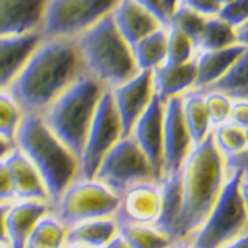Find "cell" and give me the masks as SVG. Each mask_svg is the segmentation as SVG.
Returning a JSON list of instances; mask_svg holds the SVG:
<instances>
[{"instance_id":"1","label":"cell","mask_w":248,"mask_h":248,"mask_svg":"<svg viewBox=\"0 0 248 248\" xmlns=\"http://www.w3.org/2000/svg\"><path fill=\"white\" fill-rule=\"evenodd\" d=\"M79 53L70 42H42L10 85L23 114H40L78 78Z\"/></svg>"},{"instance_id":"2","label":"cell","mask_w":248,"mask_h":248,"mask_svg":"<svg viewBox=\"0 0 248 248\" xmlns=\"http://www.w3.org/2000/svg\"><path fill=\"white\" fill-rule=\"evenodd\" d=\"M227 179L223 155L212 134L192 146L182 166V203L177 222V242L189 238L207 218Z\"/></svg>"},{"instance_id":"3","label":"cell","mask_w":248,"mask_h":248,"mask_svg":"<svg viewBox=\"0 0 248 248\" xmlns=\"http://www.w3.org/2000/svg\"><path fill=\"white\" fill-rule=\"evenodd\" d=\"M14 142L38 170L51 207L78 177V157L48 129L40 114H23Z\"/></svg>"},{"instance_id":"4","label":"cell","mask_w":248,"mask_h":248,"mask_svg":"<svg viewBox=\"0 0 248 248\" xmlns=\"http://www.w3.org/2000/svg\"><path fill=\"white\" fill-rule=\"evenodd\" d=\"M103 93V83L93 75L78 77L42 114L48 129L77 155L78 162Z\"/></svg>"},{"instance_id":"5","label":"cell","mask_w":248,"mask_h":248,"mask_svg":"<svg viewBox=\"0 0 248 248\" xmlns=\"http://www.w3.org/2000/svg\"><path fill=\"white\" fill-rule=\"evenodd\" d=\"M78 53L93 77L111 88L127 81L139 71L133 50L116 29L111 14L83 31Z\"/></svg>"},{"instance_id":"6","label":"cell","mask_w":248,"mask_h":248,"mask_svg":"<svg viewBox=\"0 0 248 248\" xmlns=\"http://www.w3.org/2000/svg\"><path fill=\"white\" fill-rule=\"evenodd\" d=\"M247 230V170L227 175L217 201L187 243L192 248H220Z\"/></svg>"},{"instance_id":"7","label":"cell","mask_w":248,"mask_h":248,"mask_svg":"<svg viewBox=\"0 0 248 248\" xmlns=\"http://www.w3.org/2000/svg\"><path fill=\"white\" fill-rule=\"evenodd\" d=\"M119 207V195L96 179L77 177L60 199L50 207V212L66 229L94 218L113 217Z\"/></svg>"},{"instance_id":"8","label":"cell","mask_w":248,"mask_h":248,"mask_svg":"<svg viewBox=\"0 0 248 248\" xmlns=\"http://www.w3.org/2000/svg\"><path fill=\"white\" fill-rule=\"evenodd\" d=\"M94 179L118 195L136 184L157 182L153 167L133 136H124L108 151L96 169Z\"/></svg>"},{"instance_id":"9","label":"cell","mask_w":248,"mask_h":248,"mask_svg":"<svg viewBox=\"0 0 248 248\" xmlns=\"http://www.w3.org/2000/svg\"><path fill=\"white\" fill-rule=\"evenodd\" d=\"M123 138V126L116 111L113 96L109 90H105L96 106L93 121L88 129L86 141L79 155V174L81 179H94L99 162L108 151Z\"/></svg>"},{"instance_id":"10","label":"cell","mask_w":248,"mask_h":248,"mask_svg":"<svg viewBox=\"0 0 248 248\" xmlns=\"http://www.w3.org/2000/svg\"><path fill=\"white\" fill-rule=\"evenodd\" d=\"M119 0H48L43 23L51 37L78 35L109 15Z\"/></svg>"},{"instance_id":"11","label":"cell","mask_w":248,"mask_h":248,"mask_svg":"<svg viewBox=\"0 0 248 248\" xmlns=\"http://www.w3.org/2000/svg\"><path fill=\"white\" fill-rule=\"evenodd\" d=\"M192 149L189 131L184 123L182 101L170 98L164 103V134H162V179L179 174Z\"/></svg>"},{"instance_id":"12","label":"cell","mask_w":248,"mask_h":248,"mask_svg":"<svg viewBox=\"0 0 248 248\" xmlns=\"http://www.w3.org/2000/svg\"><path fill=\"white\" fill-rule=\"evenodd\" d=\"M109 91L123 126V138L129 136L136 121L144 113L154 96L153 71H138L133 78L114 86Z\"/></svg>"},{"instance_id":"13","label":"cell","mask_w":248,"mask_h":248,"mask_svg":"<svg viewBox=\"0 0 248 248\" xmlns=\"http://www.w3.org/2000/svg\"><path fill=\"white\" fill-rule=\"evenodd\" d=\"M162 134L164 101L154 94L144 113L136 121L129 136H133L134 141L138 142V146L147 157L157 182H161L162 179Z\"/></svg>"},{"instance_id":"14","label":"cell","mask_w":248,"mask_h":248,"mask_svg":"<svg viewBox=\"0 0 248 248\" xmlns=\"http://www.w3.org/2000/svg\"><path fill=\"white\" fill-rule=\"evenodd\" d=\"M161 214V186L141 182L119 195V207L113 218L118 223H155Z\"/></svg>"},{"instance_id":"15","label":"cell","mask_w":248,"mask_h":248,"mask_svg":"<svg viewBox=\"0 0 248 248\" xmlns=\"http://www.w3.org/2000/svg\"><path fill=\"white\" fill-rule=\"evenodd\" d=\"M48 0H0V37L33 31L43 22Z\"/></svg>"},{"instance_id":"16","label":"cell","mask_w":248,"mask_h":248,"mask_svg":"<svg viewBox=\"0 0 248 248\" xmlns=\"http://www.w3.org/2000/svg\"><path fill=\"white\" fill-rule=\"evenodd\" d=\"M3 161L9 170L15 197L20 201H40L50 203L48 192L38 170L18 147H14Z\"/></svg>"},{"instance_id":"17","label":"cell","mask_w":248,"mask_h":248,"mask_svg":"<svg viewBox=\"0 0 248 248\" xmlns=\"http://www.w3.org/2000/svg\"><path fill=\"white\" fill-rule=\"evenodd\" d=\"M111 17L116 29L129 46L136 45L139 40L162 27V23L136 0H119L111 12Z\"/></svg>"},{"instance_id":"18","label":"cell","mask_w":248,"mask_h":248,"mask_svg":"<svg viewBox=\"0 0 248 248\" xmlns=\"http://www.w3.org/2000/svg\"><path fill=\"white\" fill-rule=\"evenodd\" d=\"M40 43L42 37L35 31L15 37H0V90L14 83Z\"/></svg>"},{"instance_id":"19","label":"cell","mask_w":248,"mask_h":248,"mask_svg":"<svg viewBox=\"0 0 248 248\" xmlns=\"http://www.w3.org/2000/svg\"><path fill=\"white\" fill-rule=\"evenodd\" d=\"M50 212V203L40 201H20L10 203L5 215V232L9 248H25L33 225Z\"/></svg>"},{"instance_id":"20","label":"cell","mask_w":248,"mask_h":248,"mask_svg":"<svg viewBox=\"0 0 248 248\" xmlns=\"http://www.w3.org/2000/svg\"><path fill=\"white\" fill-rule=\"evenodd\" d=\"M195 77H197V71H195L194 60L179 63V65L164 63L153 70L154 94L164 103L170 98H179L189 88L195 86Z\"/></svg>"},{"instance_id":"21","label":"cell","mask_w":248,"mask_h":248,"mask_svg":"<svg viewBox=\"0 0 248 248\" xmlns=\"http://www.w3.org/2000/svg\"><path fill=\"white\" fill-rule=\"evenodd\" d=\"M247 53V46L235 43V45L218 48V50H205L199 55L195 62V88H207L214 85L217 79L233 65L242 55Z\"/></svg>"},{"instance_id":"22","label":"cell","mask_w":248,"mask_h":248,"mask_svg":"<svg viewBox=\"0 0 248 248\" xmlns=\"http://www.w3.org/2000/svg\"><path fill=\"white\" fill-rule=\"evenodd\" d=\"M118 235V223L113 217L94 218L66 229V245L103 248Z\"/></svg>"},{"instance_id":"23","label":"cell","mask_w":248,"mask_h":248,"mask_svg":"<svg viewBox=\"0 0 248 248\" xmlns=\"http://www.w3.org/2000/svg\"><path fill=\"white\" fill-rule=\"evenodd\" d=\"M181 101L184 123H186V127L189 131L192 146H197L210 134L212 129L205 99L201 93H189L186 96H181Z\"/></svg>"},{"instance_id":"24","label":"cell","mask_w":248,"mask_h":248,"mask_svg":"<svg viewBox=\"0 0 248 248\" xmlns=\"http://www.w3.org/2000/svg\"><path fill=\"white\" fill-rule=\"evenodd\" d=\"M133 57L136 62L138 70L153 71L157 66L166 63V53H167V30L162 27L154 30L147 37L139 40L136 45L131 46Z\"/></svg>"},{"instance_id":"25","label":"cell","mask_w":248,"mask_h":248,"mask_svg":"<svg viewBox=\"0 0 248 248\" xmlns=\"http://www.w3.org/2000/svg\"><path fill=\"white\" fill-rule=\"evenodd\" d=\"M118 235L131 248H169L174 243L154 223H119Z\"/></svg>"},{"instance_id":"26","label":"cell","mask_w":248,"mask_h":248,"mask_svg":"<svg viewBox=\"0 0 248 248\" xmlns=\"http://www.w3.org/2000/svg\"><path fill=\"white\" fill-rule=\"evenodd\" d=\"M66 227L51 212L43 215L31 229L25 248H65Z\"/></svg>"},{"instance_id":"27","label":"cell","mask_w":248,"mask_h":248,"mask_svg":"<svg viewBox=\"0 0 248 248\" xmlns=\"http://www.w3.org/2000/svg\"><path fill=\"white\" fill-rule=\"evenodd\" d=\"M247 68H248V57L245 53L209 88H212V91H215V93H222L229 96L232 101H247V93H248Z\"/></svg>"},{"instance_id":"28","label":"cell","mask_w":248,"mask_h":248,"mask_svg":"<svg viewBox=\"0 0 248 248\" xmlns=\"http://www.w3.org/2000/svg\"><path fill=\"white\" fill-rule=\"evenodd\" d=\"M235 29L225 23L218 17H209L205 20L201 38L197 40V45L202 51L205 50H218L230 45H235Z\"/></svg>"},{"instance_id":"29","label":"cell","mask_w":248,"mask_h":248,"mask_svg":"<svg viewBox=\"0 0 248 248\" xmlns=\"http://www.w3.org/2000/svg\"><path fill=\"white\" fill-rule=\"evenodd\" d=\"M212 134V141L222 155H232L247 151V129L238 127L232 123H223L215 126Z\"/></svg>"},{"instance_id":"30","label":"cell","mask_w":248,"mask_h":248,"mask_svg":"<svg viewBox=\"0 0 248 248\" xmlns=\"http://www.w3.org/2000/svg\"><path fill=\"white\" fill-rule=\"evenodd\" d=\"M205 17H202L201 14L194 12L189 7L179 3L175 7V10L169 15V25L172 29H177L179 31H182L184 35H187L192 42L197 45V40L201 38L203 25H205Z\"/></svg>"},{"instance_id":"31","label":"cell","mask_w":248,"mask_h":248,"mask_svg":"<svg viewBox=\"0 0 248 248\" xmlns=\"http://www.w3.org/2000/svg\"><path fill=\"white\" fill-rule=\"evenodd\" d=\"M22 118L23 113L15 103V99L10 94L0 91V136L14 142Z\"/></svg>"},{"instance_id":"32","label":"cell","mask_w":248,"mask_h":248,"mask_svg":"<svg viewBox=\"0 0 248 248\" xmlns=\"http://www.w3.org/2000/svg\"><path fill=\"white\" fill-rule=\"evenodd\" d=\"M195 43L184 35L177 29L167 30V53H166V63L169 65H179V63H187L192 60L194 55Z\"/></svg>"},{"instance_id":"33","label":"cell","mask_w":248,"mask_h":248,"mask_svg":"<svg viewBox=\"0 0 248 248\" xmlns=\"http://www.w3.org/2000/svg\"><path fill=\"white\" fill-rule=\"evenodd\" d=\"M207 106V113H209V119L212 126H220V124L229 121L230 109H232V99L229 96L222 93H215L212 91L207 96H203Z\"/></svg>"},{"instance_id":"34","label":"cell","mask_w":248,"mask_h":248,"mask_svg":"<svg viewBox=\"0 0 248 248\" xmlns=\"http://www.w3.org/2000/svg\"><path fill=\"white\" fill-rule=\"evenodd\" d=\"M248 15V0H230L220 7L217 17L229 23L230 27H238L247 22Z\"/></svg>"},{"instance_id":"35","label":"cell","mask_w":248,"mask_h":248,"mask_svg":"<svg viewBox=\"0 0 248 248\" xmlns=\"http://www.w3.org/2000/svg\"><path fill=\"white\" fill-rule=\"evenodd\" d=\"M182 5L189 7V9L201 14L205 18L217 17L220 7H222L217 0H182Z\"/></svg>"},{"instance_id":"36","label":"cell","mask_w":248,"mask_h":248,"mask_svg":"<svg viewBox=\"0 0 248 248\" xmlns=\"http://www.w3.org/2000/svg\"><path fill=\"white\" fill-rule=\"evenodd\" d=\"M14 199L15 195H14V189H12L9 170H7L5 161L0 159V203L12 202Z\"/></svg>"},{"instance_id":"37","label":"cell","mask_w":248,"mask_h":248,"mask_svg":"<svg viewBox=\"0 0 248 248\" xmlns=\"http://www.w3.org/2000/svg\"><path fill=\"white\" fill-rule=\"evenodd\" d=\"M229 123L247 129V126H248V105H247V101H233L232 103Z\"/></svg>"},{"instance_id":"38","label":"cell","mask_w":248,"mask_h":248,"mask_svg":"<svg viewBox=\"0 0 248 248\" xmlns=\"http://www.w3.org/2000/svg\"><path fill=\"white\" fill-rule=\"evenodd\" d=\"M136 2L141 3L142 7H146V9L149 10L151 14H153L154 17L159 20V22L162 23V25H166V23H167V15H166V12H164V9H162L161 0H136Z\"/></svg>"},{"instance_id":"39","label":"cell","mask_w":248,"mask_h":248,"mask_svg":"<svg viewBox=\"0 0 248 248\" xmlns=\"http://www.w3.org/2000/svg\"><path fill=\"white\" fill-rule=\"evenodd\" d=\"M12 202L0 203V245L9 247V238H7V232H5V215L9 210Z\"/></svg>"},{"instance_id":"40","label":"cell","mask_w":248,"mask_h":248,"mask_svg":"<svg viewBox=\"0 0 248 248\" xmlns=\"http://www.w3.org/2000/svg\"><path fill=\"white\" fill-rule=\"evenodd\" d=\"M15 147V144L12 141H7L5 138H2L0 136V159H5L7 155H9V153L12 149Z\"/></svg>"},{"instance_id":"41","label":"cell","mask_w":248,"mask_h":248,"mask_svg":"<svg viewBox=\"0 0 248 248\" xmlns=\"http://www.w3.org/2000/svg\"><path fill=\"white\" fill-rule=\"evenodd\" d=\"M220 248H248L247 247V233L240 235V237L232 240V242H229V243H225V245L220 247Z\"/></svg>"},{"instance_id":"42","label":"cell","mask_w":248,"mask_h":248,"mask_svg":"<svg viewBox=\"0 0 248 248\" xmlns=\"http://www.w3.org/2000/svg\"><path fill=\"white\" fill-rule=\"evenodd\" d=\"M161 3H162L164 12H166V15H167V22H169V15L175 10V7L179 5V0H161Z\"/></svg>"},{"instance_id":"43","label":"cell","mask_w":248,"mask_h":248,"mask_svg":"<svg viewBox=\"0 0 248 248\" xmlns=\"http://www.w3.org/2000/svg\"><path fill=\"white\" fill-rule=\"evenodd\" d=\"M103 248H131L129 245H127L126 242H124V240L119 237V235H116V237L111 240L109 243H108V245H105Z\"/></svg>"},{"instance_id":"44","label":"cell","mask_w":248,"mask_h":248,"mask_svg":"<svg viewBox=\"0 0 248 248\" xmlns=\"http://www.w3.org/2000/svg\"><path fill=\"white\" fill-rule=\"evenodd\" d=\"M169 248H192L189 243L187 242H184V240H179V242H174Z\"/></svg>"},{"instance_id":"45","label":"cell","mask_w":248,"mask_h":248,"mask_svg":"<svg viewBox=\"0 0 248 248\" xmlns=\"http://www.w3.org/2000/svg\"><path fill=\"white\" fill-rule=\"evenodd\" d=\"M65 248H88V247H81V245H65Z\"/></svg>"},{"instance_id":"46","label":"cell","mask_w":248,"mask_h":248,"mask_svg":"<svg viewBox=\"0 0 248 248\" xmlns=\"http://www.w3.org/2000/svg\"><path fill=\"white\" fill-rule=\"evenodd\" d=\"M217 2L220 3V5H223V3H227V2H230V0H217Z\"/></svg>"},{"instance_id":"47","label":"cell","mask_w":248,"mask_h":248,"mask_svg":"<svg viewBox=\"0 0 248 248\" xmlns=\"http://www.w3.org/2000/svg\"><path fill=\"white\" fill-rule=\"evenodd\" d=\"M0 248H9V247H5V245H0Z\"/></svg>"}]
</instances>
